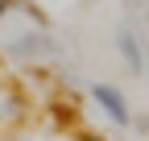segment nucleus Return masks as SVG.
Wrapping results in <instances>:
<instances>
[{"mask_svg": "<svg viewBox=\"0 0 149 141\" xmlns=\"http://www.w3.org/2000/svg\"><path fill=\"white\" fill-rule=\"evenodd\" d=\"M91 96H95V104L112 116V125H120V129H128V125H133V112H128L124 96H120L112 83H95V87H91Z\"/></svg>", "mask_w": 149, "mask_h": 141, "instance_id": "1", "label": "nucleus"}, {"mask_svg": "<svg viewBox=\"0 0 149 141\" xmlns=\"http://www.w3.org/2000/svg\"><path fill=\"white\" fill-rule=\"evenodd\" d=\"M74 141H108V137H100V133H79Z\"/></svg>", "mask_w": 149, "mask_h": 141, "instance_id": "3", "label": "nucleus"}, {"mask_svg": "<svg viewBox=\"0 0 149 141\" xmlns=\"http://www.w3.org/2000/svg\"><path fill=\"white\" fill-rule=\"evenodd\" d=\"M120 54H124V62L128 66H133V75H141V70H145V58H141V46H137V38H133V33H120Z\"/></svg>", "mask_w": 149, "mask_h": 141, "instance_id": "2", "label": "nucleus"}]
</instances>
